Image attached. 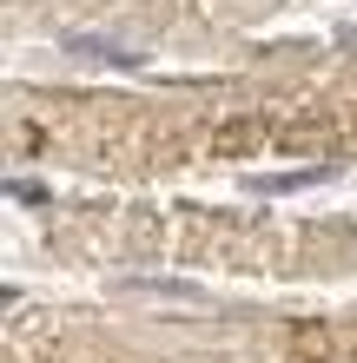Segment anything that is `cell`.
<instances>
[{"instance_id":"6da1fadb","label":"cell","mask_w":357,"mask_h":363,"mask_svg":"<svg viewBox=\"0 0 357 363\" xmlns=\"http://www.w3.org/2000/svg\"><path fill=\"white\" fill-rule=\"evenodd\" d=\"M331 179V165H311V172H278V179H251V191H298V185H318Z\"/></svg>"},{"instance_id":"7a4b0ae2","label":"cell","mask_w":357,"mask_h":363,"mask_svg":"<svg viewBox=\"0 0 357 363\" xmlns=\"http://www.w3.org/2000/svg\"><path fill=\"white\" fill-rule=\"evenodd\" d=\"M7 191H13V199H20V205H40V199H47V185H40V179H13Z\"/></svg>"}]
</instances>
